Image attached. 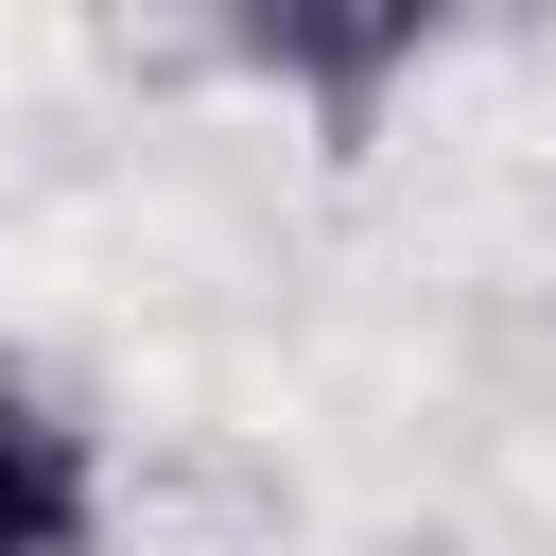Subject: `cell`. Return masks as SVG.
Wrapping results in <instances>:
<instances>
[{"instance_id": "cell-1", "label": "cell", "mask_w": 556, "mask_h": 556, "mask_svg": "<svg viewBox=\"0 0 556 556\" xmlns=\"http://www.w3.org/2000/svg\"><path fill=\"white\" fill-rule=\"evenodd\" d=\"M0 556H104V452L17 365H0Z\"/></svg>"}, {"instance_id": "cell-2", "label": "cell", "mask_w": 556, "mask_h": 556, "mask_svg": "<svg viewBox=\"0 0 556 556\" xmlns=\"http://www.w3.org/2000/svg\"><path fill=\"white\" fill-rule=\"evenodd\" d=\"M417 52H434V17H400V0H382V17H243V70L313 87L330 122H365V87H400Z\"/></svg>"}]
</instances>
